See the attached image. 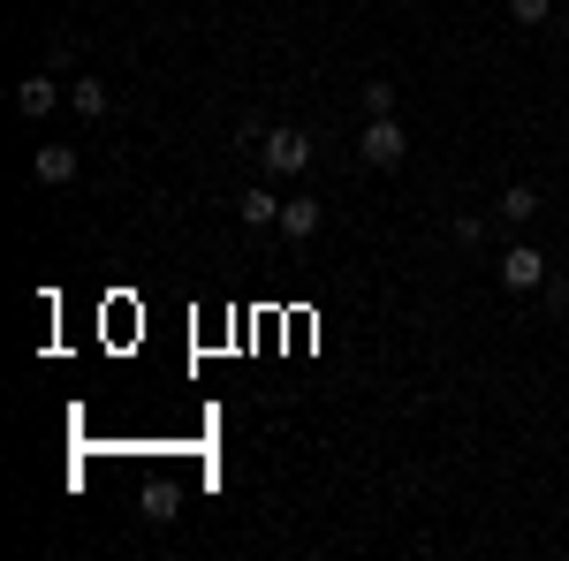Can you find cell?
Returning a JSON list of instances; mask_svg holds the SVG:
<instances>
[{
	"label": "cell",
	"mask_w": 569,
	"mask_h": 561,
	"mask_svg": "<svg viewBox=\"0 0 569 561\" xmlns=\"http://www.w3.org/2000/svg\"><path fill=\"white\" fill-rule=\"evenodd\" d=\"M357 152L372 160V168H402V152H410V130L395 122V114H372L365 137H357Z\"/></svg>",
	"instance_id": "6da1fadb"
},
{
	"label": "cell",
	"mask_w": 569,
	"mask_h": 561,
	"mask_svg": "<svg viewBox=\"0 0 569 561\" xmlns=\"http://www.w3.org/2000/svg\"><path fill=\"white\" fill-rule=\"evenodd\" d=\"M259 168L273 174V182H281V174H305V168H311V137H305V130H273V137L259 144Z\"/></svg>",
	"instance_id": "7a4b0ae2"
},
{
	"label": "cell",
	"mask_w": 569,
	"mask_h": 561,
	"mask_svg": "<svg viewBox=\"0 0 569 561\" xmlns=\"http://www.w3.org/2000/svg\"><path fill=\"white\" fill-rule=\"evenodd\" d=\"M539 281H547V259H539L531 243H517V251L501 259V289H509V297H525V289H539Z\"/></svg>",
	"instance_id": "3957f363"
},
{
	"label": "cell",
	"mask_w": 569,
	"mask_h": 561,
	"mask_svg": "<svg viewBox=\"0 0 569 561\" xmlns=\"http://www.w3.org/2000/svg\"><path fill=\"white\" fill-rule=\"evenodd\" d=\"M53 99H61V84H53V77H23V84H16V114H31V122H39V114H53Z\"/></svg>",
	"instance_id": "277c9868"
},
{
	"label": "cell",
	"mask_w": 569,
	"mask_h": 561,
	"mask_svg": "<svg viewBox=\"0 0 569 561\" xmlns=\"http://www.w3.org/2000/svg\"><path fill=\"white\" fill-rule=\"evenodd\" d=\"M319 198H289V206H281V236H289V243H311V236H319Z\"/></svg>",
	"instance_id": "5b68a950"
},
{
	"label": "cell",
	"mask_w": 569,
	"mask_h": 561,
	"mask_svg": "<svg viewBox=\"0 0 569 561\" xmlns=\"http://www.w3.org/2000/svg\"><path fill=\"white\" fill-rule=\"evenodd\" d=\"M31 174H39V182H77V152H69V144H39V152H31Z\"/></svg>",
	"instance_id": "8992f818"
},
{
	"label": "cell",
	"mask_w": 569,
	"mask_h": 561,
	"mask_svg": "<svg viewBox=\"0 0 569 561\" xmlns=\"http://www.w3.org/2000/svg\"><path fill=\"white\" fill-rule=\"evenodd\" d=\"M236 213H243V228H266V220H281V198H273L266 182H251V190L236 198Z\"/></svg>",
	"instance_id": "52a82bcc"
},
{
	"label": "cell",
	"mask_w": 569,
	"mask_h": 561,
	"mask_svg": "<svg viewBox=\"0 0 569 561\" xmlns=\"http://www.w3.org/2000/svg\"><path fill=\"white\" fill-rule=\"evenodd\" d=\"M531 213H539V190H531V182H509V190H501V220H517V228H525Z\"/></svg>",
	"instance_id": "ba28073f"
},
{
	"label": "cell",
	"mask_w": 569,
	"mask_h": 561,
	"mask_svg": "<svg viewBox=\"0 0 569 561\" xmlns=\"http://www.w3.org/2000/svg\"><path fill=\"white\" fill-rule=\"evenodd\" d=\"M69 99H77V114H91V122L107 114V84H99V77H84V84L69 91Z\"/></svg>",
	"instance_id": "9c48e42d"
},
{
	"label": "cell",
	"mask_w": 569,
	"mask_h": 561,
	"mask_svg": "<svg viewBox=\"0 0 569 561\" xmlns=\"http://www.w3.org/2000/svg\"><path fill=\"white\" fill-rule=\"evenodd\" d=\"M365 114H395V84L372 77V84H365Z\"/></svg>",
	"instance_id": "30bf717a"
},
{
	"label": "cell",
	"mask_w": 569,
	"mask_h": 561,
	"mask_svg": "<svg viewBox=\"0 0 569 561\" xmlns=\"http://www.w3.org/2000/svg\"><path fill=\"white\" fill-rule=\"evenodd\" d=\"M547 8H555V0H509V16H517V23H547Z\"/></svg>",
	"instance_id": "8fae6325"
},
{
	"label": "cell",
	"mask_w": 569,
	"mask_h": 561,
	"mask_svg": "<svg viewBox=\"0 0 569 561\" xmlns=\"http://www.w3.org/2000/svg\"><path fill=\"white\" fill-rule=\"evenodd\" d=\"M456 243H471V251H479V243H486V220L463 213V220H456Z\"/></svg>",
	"instance_id": "7c38bea8"
}]
</instances>
